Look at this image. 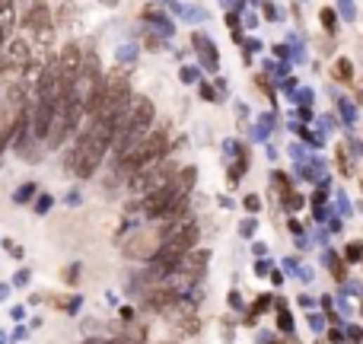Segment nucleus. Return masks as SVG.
Listing matches in <instances>:
<instances>
[{
    "label": "nucleus",
    "instance_id": "obj_1",
    "mask_svg": "<svg viewBox=\"0 0 363 344\" xmlns=\"http://www.w3.org/2000/svg\"><path fill=\"white\" fill-rule=\"evenodd\" d=\"M118 121H121V118H115V121L96 118V124H93V128H89V131L80 138V144H77V150L70 153V163H67L70 169L80 176V179H86V176H93V172L99 169L105 150H109L112 140H115Z\"/></svg>",
    "mask_w": 363,
    "mask_h": 344
},
{
    "label": "nucleus",
    "instance_id": "obj_2",
    "mask_svg": "<svg viewBox=\"0 0 363 344\" xmlns=\"http://www.w3.org/2000/svg\"><path fill=\"white\" fill-rule=\"evenodd\" d=\"M166 150H169V134H166V131L144 134V138H140L138 144L131 147V150L121 153V163H118V169H121L124 176H134L138 169H144V166H150V163H157V159H163Z\"/></svg>",
    "mask_w": 363,
    "mask_h": 344
},
{
    "label": "nucleus",
    "instance_id": "obj_3",
    "mask_svg": "<svg viewBox=\"0 0 363 344\" xmlns=\"http://www.w3.org/2000/svg\"><path fill=\"white\" fill-rule=\"evenodd\" d=\"M131 102V86L121 74H112L105 80H99V109L93 118H105V121H115L124 115Z\"/></svg>",
    "mask_w": 363,
    "mask_h": 344
},
{
    "label": "nucleus",
    "instance_id": "obj_4",
    "mask_svg": "<svg viewBox=\"0 0 363 344\" xmlns=\"http://www.w3.org/2000/svg\"><path fill=\"white\" fill-rule=\"evenodd\" d=\"M159 242H163L159 233H138L128 246H124V255H128V258H150L159 249Z\"/></svg>",
    "mask_w": 363,
    "mask_h": 344
},
{
    "label": "nucleus",
    "instance_id": "obj_5",
    "mask_svg": "<svg viewBox=\"0 0 363 344\" xmlns=\"http://www.w3.org/2000/svg\"><path fill=\"white\" fill-rule=\"evenodd\" d=\"M204 268H207V252H192V255L185 252L176 262V271L185 277V281H198V277L204 274Z\"/></svg>",
    "mask_w": 363,
    "mask_h": 344
},
{
    "label": "nucleus",
    "instance_id": "obj_6",
    "mask_svg": "<svg viewBox=\"0 0 363 344\" xmlns=\"http://www.w3.org/2000/svg\"><path fill=\"white\" fill-rule=\"evenodd\" d=\"M51 112H55V102H51V99H39V105H35V118H32V131H35V138H48Z\"/></svg>",
    "mask_w": 363,
    "mask_h": 344
},
{
    "label": "nucleus",
    "instance_id": "obj_7",
    "mask_svg": "<svg viewBox=\"0 0 363 344\" xmlns=\"http://www.w3.org/2000/svg\"><path fill=\"white\" fill-rule=\"evenodd\" d=\"M29 58H32V55H29V41L26 39H13L7 45V67H16V70L26 67Z\"/></svg>",
    "mask_w": 363,
    "mask_h": 344
},
{
    "label": "nucleus",
    "instance_id": "obj_8",
    "mask_svg": "<svg viewBox=\"0 0 363 344\" xmlns=\"http://www.w3.org/2000/svg\"><path fill=\"white\" fill-rule=\"evenodd\" d=\"M26 26H29V32L48 29V26H51V10H48V4H35V7L29 10V16H26Z\"/></svg>",
    "mask_w": 363,
    "mask_h": 344
},
{
    "label": "nucleus",
    "instance_id": "obj_9",
    "mask_svg": "<svg viewBox=\"0 0 363 344\" xmlns=\"http://www.w3.org/2000/svg\"><path fill=\"white\" fill-rule=\"evenodd\" d=\"M13 26H16V13H13V7H10V0H4V4H0V45L13 35Z\"/></svg>",
    "mask_w": 363,
    "mask_h": 344
},
{
    "label": "nucleus",
    "instance_id": "obj_10",
    "mask_svg": "<svg viewBox=\"0 0 363 344\" xmlns=\"http://www.w3.org/2000/svg\"><path fill=\"white\" fill-rule=\"evenodd\" d=\"M176 296H178L176 290H169V287H157L150 296H147V306H150L153 312H163L166 306H169L172 300H176Z\"/></svg>",
    "mask_w": 363,
    "mask_h": 344
},
{
    "label": "nucleus",
    "instance_id": "obj_11",
    "mask_svg": "<svg viewBox=\"0 0 363 344\" xmlns=\"http://www.w3.org/2000/svg\"><path fill=\"white\" fill-rule=\"evenodd\" d=\"M350 74H354V70H350V61H344V58H341V61L335 64V77H341V80H350Z\"/></svg>",
    "mask_w": 363,
    "mask_h": 344
},
{
    "label": "nucleus",
    "instance_id": "obj_12",
    "mask_svg": "<svg viewBox=\"0 0 363 344\" xmlns=\"http://www.w3.org/2000/svg\"><path fill=\"white\" fill-rule=\"evenodd\" d=\"M360 252H363L360 242H350V246L344 249V258H348V262H357V258H360Z\"/></svg>",
    "mask_w": 363,
    "mask_h": 344
},
{
    "label": "nucleus",
    "instance_id": "obj_13",
    "mask_svg": "<svg viewBox=\"0 0 363 344\" xmlns=\"http://www.w3.org/2000/svg\"><path fill=\"white\" fill-rule=\"evenodd\" d=\"M258 207H261V198H258V194H249V198H246V211H258Z\"/></svg>",
    "mask_w": 363,
    "mask_h": 344
},
{
    "label": "nucleus",
    "instance_id": "obj_14",
    "mask_svg": "<svg viewBox=\"0 0 363 344\" xmlns=\"http://www.w3.org/2000/svg\"><path fill=\"white\" fill-rule=\"evenodd\" d=\"M322 22H325V29H335V13H331V10H322Z\"/></svg>",
    "mask_w": 363,
    "mask_h": 344
},
{
    "label": "nucleus",
    "instance_id": "obj_15",
    "mask_svg": "<svg viewBox=\"0 0 363 344\" xmlns=\"http://www.w3.org/2000/svg\"><path fill=\"white\" fill-rule=\"evenodd\" d=\"M277 325H281V329H290V325H293V319H290V312H284V316L277 319Z\"/></svg>",
    "mask_w": 363,
    "mask_h": 344
},
{
    "label": "nucleus",
    "instance_id": "obj_16",
    "mask_svg": "<svg viewBox=\"0 0 363 344\" xmlns=\"http://www.w3.org/2000/svg\"><path fill=\"white\" fill-rule=\"evenodd\" d=\"M268 303H271V300H268V296H265V300H258V303H255V310H252V312H265V310H268Z\"/></svg>",
    "mask_w": 363,
    "mask_h": 344
},
{
    "label": "nucleus",
    "instance_id": "obj_17",
    "mask_svg": "<svg viewBox=\"0 0 363 344\" xmlns=\"http://www.w3.org/2000/svg\"><path fill=\"white\" fill-rule=\"evenodd\" d=\"M105 344H131V341H128V338H109Z\"/></svg>",
    "mask_w": 363,
    "mask_h": 344
}]
</instances>
